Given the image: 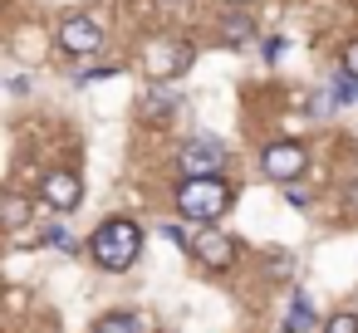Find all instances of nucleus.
<instances>
[{
  "mask_svg": "<svg viewBox=\"0 0 358 333\" xmlns=\"http://www.w3.org/2000/svg\"><path fill=\"white\" fill-rule=\"evenodd\" d=\"M177 108V94L172 89H152L148 98H143V118H167Z\"/></svg>",
  "mask_w": 358,
  "mask_h": 333,
  "instance_id": "9d476101",
  "label": "nucleus"
},
{
  "mask_svg": "<svg viewBox=\"0 0 358 333\" xmlns=\"http://www.w3.org/2000/svg\"><path fill=\"white\" fill-rule=\"evenodd\" d=\"M221 162H226V142H221V138H211V133L182 147V172H187V177H206V172H221Z\"/></svg>",
  "mask_w": 358,
  "mask_h": 333,
  "instance_id": "20e7f679",
  "label": "nucleus"
},
{
  "mask_svg": "<svg viewBox=\"0 0 358 333\" xmlns=\"http://www.w3.org/2000/svg\"><path fill=\"white\" fill-rule=\"evenodd\" d=\"M280 54H285V40H265V59H270V64H275V59H280Z\"/></svg>",
  "mask_w": 358,
  "mask_h": 333,
  "instance_id": "dca6fc26",
  "label": "nucleus"
},
{
  "mask_svg": "<svg viewBox=\"0 0 358 333\" xmlns=\"http://www.w3.org/2000/svg\"><path fill=\"white\" fill-rule=\"evenodd\" d=\"M324 333H358V313H334L324 323Z\"/></svg>",
  "mask_w": 358,
  "mask_h": 333,
  "instance_id": "2eb2a0df",
  "label": "nucleus"
},
{
  "mask_svg": "<svg viewBox=\"0 0 358 333\" xmlns=\"http://www.w3.org/2000/svg\"><path fill=\"white\" fill-rule=\"evenodd\" d=\"M89 255H94V265L108 269V274L133 269V260L143 255V230H138V221H128V216L103 221V225L94 230V240H89Z\"/></svg>",
  "mask_w": 358,
  "mask_h": 333,
  "instance_id": "f03ea898",
  "label": "nucleus"
},
{
  "mask_svg": "<svg viewBox=\"0 0 358 333\" xmlns=\"http://www.w3.org/2000/svg\"><path fill=\"white\" fill-rule=\"evenodd\" d=\"M329 103H334V108H353V103H358V74H353V69H338V74L329 79Z\"/></svg>",
  "mask_w": 358,
  "mask_h": 333,
  "instance_id": "1a4fd4ad",
  "label": "nucleus"
},
{
  "mask_svg": "<svg viewBox=\"0 0 358 333\" xmlns=\"http://www.w3.org/2000/svg\"><path fill=\"white\" fill-rule=\"evenodd\" d=\"M192 255H196L206 269H226V265L236 260V240H231L226 230H216V225H201L196 240H192Z\"/></svg>",
  "mask_w": 358,
  "mask_h": 333,
  "instance_id": "39448f33",
  "label": "nucleus"
},
{
  "mask_svg": "<svg viewBox=\"0 0 358 333\" xmlns=\"http://www.w3.org/2000/svg\"><path fill=\"white\" fill-rule=\"evenodd\" d=\"M177 211H182V221H201V225H216L226 211H231V201H236V191H231V182L221 177V172H206V177H187L182 186H177Z\"/></svg>",
  "mask_w": 358,
  "mask_h": 333,
  "instance_id": "f257e3e1",
  "label": "nucleus"
},
{
  "mask_svg": "<svg viewBox=\"0 0 358 333\" xmlns=\"http://www.w3.org/2000/svg\"><path fill=\"white\" fill-rule=\"evenodd\" d=\"M192 64V45H172V40H157L148 50V74L152 79H177L182 69Z\"/></svg>",
  "mask_w": 358,
  "mask_h": 333,
  "instance_id": "0eeeda50",
  "label": "nucleus"
},
{
  "mask_svg": "<svg viewBox=\"0 0 358 333\" xmlns=\"http://www.w3.org/2000/svg\"><path fill=\"white\" fill-rule=\"evenodd\" d=\"M59 45H64L69 54H94V50L103 45V25H99L94 15H69V20L59 25Z\"/></svg>",
  "mask_w": 358,
  "mask_h": 333,
  "instance_id": "423d86ee",
  "label": "nucleus"
},
{
  "mask_svg": "<svg viewBox=\"0 0 358 333\" xmlns=\"http://www.w3.org/2000/svg\"><path fill=\"white\" fill-rule=\"evenodd\" d=\"M226 6H250V0H226Z\"/></svg>",
  "mask_w": 358,
  "mask_h": 333,
  "instance_id": "a211bd4d",
  "label": "nucleus"
},
{
  "mask_svg": "<svg viewBox=\"0 0 358 333\" xmlns=\"http://www.w3.org/2000/svg\"><path fill=\"white\" fill-rule=\"evenodd\" d=\"M94 333H143V323H138L133 313H108V318H103Z\"/></svg>",
  "mask_w": 358,
  "mask_h": 333,
  "instance_id": "ddd939ff",
  "label": "nucleus"
},
{
  "mask_svg": "<svg viewBox=\"0 0 358 333\" xmlns=\"http://www.w3.org/2000/svg\"><path fill=\"white\" fill-rule=\"evenodd\" d=\"M260 167H265L270 182H294V177H304L309 152H304L299 142H270V147L260 152Z\"/></svg>",
  "mask_w": 358,
  "mask_h": 333,
  "instance_id": "7ed1b4c3",
  "label": "nucleus"
},
{
  "mask_svg": "<svg viewBox=\"0 0 358 333\" xmlns=\"http://www.w3.org/2000/svg\"><path fill=\"white\" fill-rule=\"evenodd\" d=\"M343 69H353V74H358V40L343 50Z\"/></svg>",
  "mask_w": 358,
  "mask_h": 333,
  "instance_id": "f3484780",
  "label": "nucleus"
},
{
  "mask_svg": "<svg viewBox=\"0 0 358 333\" xmlns=\"http://www.w3.org/2000/svg\"><path fill=\"white\" fill-rule=\"evenodd\" d=\"M25 221H30V201L10 191V196H6V225H10V230H20Z\"/></svg>",
  "mask_w": 358,
  "mask_h": 333,
  "instance_id": "f8f14e48",
  "label": "nucleus"
},
{
  "mask_svg": "<svg viewBox=\"0 0 358 333\" xmlns=\"http://www.w3.org/2000/svg\"><path fill=\"white\" fill-rule=\"evenodd\" d=\"M299 328H314V309H309L304 294H294V309H289V318H285V333H299Z\"/></svg>",
  "mask_w": 358,
  "mask_h": 333,
  "instance_id": "9b49d317",
  "label": "nucleus"
},
{
  "mask_svg": "<svg viewBox=\"0 0 358 333\" xmlns=\"http://www.w3.org/2000/svg\"><path fill=\"white\" fill-rule=\"evenodd\" d=\"M40 191H45V201H50L55 211H74V206L84 201V182H79L74 172H50Z\"/></svg>",
  "mask_w": 358,
  "mask_h": 333,
  "instance_id": "6e6552de",
  "label": "nucleus"
},
{
  "mask_svg": "<svg viewBox=\"0 0 358 333\" xmlns=\"http://www.w3.org/2000/svg\"><path fill=\"white\" fill-rule=\"evenodd\" d=\"M250 35H255V25H250L245 15H226V40H231V45H245Z\"/></svg>",
  "mask_w": 358,
  "mask_h": 333,
  "instance_id": "4468645a",
  "label": "nucleus"
}]
</instances>
